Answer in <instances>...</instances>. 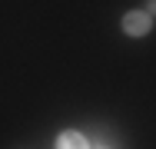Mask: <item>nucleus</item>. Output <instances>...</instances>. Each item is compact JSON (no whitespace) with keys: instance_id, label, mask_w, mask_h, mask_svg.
<instances>
[{"instance_id":"1","label":"nucleus","mask_w":156,"mask_h":149,"mask_svg":"<svg viewBox=\"0 0 156 149\" xmlns=\"http://www.w3.org/2000/svg\"><path fill=\"white\" fill-rule=\"evenodd\" d=\"M150 30H153V13H146V10L123 13V33L126 36H146Z\"/></svg>"},{"instance_id":"2","label":"nucleus","mask_w":156,"mask_h":149,"mask_svg":"<svg viewBox=\"0 0 156 149\" xmlns=\"http://www.w3.org/2000/svg\"><path fill=\"white\" fill-rule=\"evenodd\" d=\"M57 149H93L90 146V139L83 136V133H76V129H66L57 136Z\"/></svg>"},{"instance_id":"3","label":"nucleus","mask_w":156,"mask_h":149,"mask_svg":"<svg viewBox=\"0 0 156 149\" xmlns=\"http://www.w3.org/2000/svg\"><path fill=\"white\" fill-rule=\"evenodd\" d=\"M100 149H110V146H100Z\"/></svg>"}]
</instances>
